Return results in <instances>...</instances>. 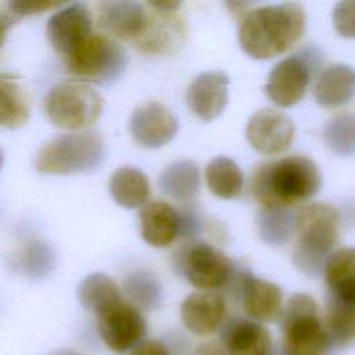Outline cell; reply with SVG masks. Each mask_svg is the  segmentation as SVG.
Returning <instances> with one entry per match:
<instances>
[{
  "instance_id": "21",
  "label": "cell",
  "mask_w": 355,
  "mask_h": 355,
  "mask_svg": "<svg viewBox=\"0 0 355 355\" xmlns=\"http://www.w3.org/2000/svg\"><path fill=\"white\" fill-rule=\"evenodd\" d=\"M355 94V69L345 64H333L324 68L313 86L316 103L326 108L347 104Z\"/></svg>"
},
{
  "instance_id": "2",
  "label": "cell",
  "mask_w": 355,
  "mask_h": 355,
  "mask_svg": "<svg viewBox=\"0 0 355 355\" xmlns=\"http://www.w3.org/2000/svg\"><path fill=\"white\" fill-rule=\"evenodd\" d=\"M322 184L318 165L305 155H288L261 164L251 191L262 208H286L315 196Z\"/></svg>"
},
{
  "instance_id": "15",
  "label": "cell",
  "mask_w": 355,
  "mask_h": 355,
  "mask_svg": "<svg viewBox=\"0 0 355 355\" xmlns=\"http://www.w3.org/2000/svg\"><path fill=\"white\" fill-rule=\"evenodd\" d=\"M148 21L141 36L135 42L136 47L146 54L175 53L186 39V25L176 11H164L146 3Z\"/></svg>"
},
{
  "instance_id": "26",
  "label": "cell",
  "mask_w": 355,
  "mask_h": 355,
  "mask_svg": "<svg viewBox=\"0 0 355 355\" xmlns=\"http://www.w3.org/2000/svg\"><path fill=\"white\" fill-rule=\"evenodd\" d=\"M121 293L116 283L104 273L87 275L78 287V301L96 316L119 302Z\"/></svg>"
},
{
  "instance_id": "4",
  "label": "cell",
  "mask_w": 355,
  "mask_h": 355,
  "mask_svg": "<svg viewBox=\"0 0 355 355\" xmlns=\"http://www.w3.org/2000/svg\"><path fill=\"white\" fill-rule=\"evenodd\" d=\"M105 154L103 137L94 130L67 133L44 144L36 154L40 175H72L96 169Z\"/></svg>"
},
{
  "instance_id": "24",
  "label": "cell",
  "mask_w": 355,
  "mask_h": 355,
  "mask_svg": "<svg viewBox=\"0 0 355 355\" xmlns=\"http://www.w3.org/2000/svg\"><path fill=\"white\" fill-rule=\"evenodd\" d=\"M158 187L173 200H191L200 189V171L197 164L189 159L172 162L161 172Z\"/></svg>"
},
{
  "instance_id": "3",
  "label": "cell",
  "mask_w": 355,
  "mask_h": 355,
  "mask_svg": "<svg viewBox=\"0 0 355 355\" xmlns=\"http://www.w3.org/2000/svg\"><path fill=\"white\" fill-rule=\"evenodd\" d=\"M338 212L323 202H312L295 214L297 243L294 266L306 276H318L331 257L338 239Z\"/></svg>"
},
{
  "instance_id": "33",
  "label": "cell",
  "mask_w": 355,
  "mask_h": 355,
  "mask_svg": "<svg viewBox=\"0 0 355 355\" xmlns=\"http://www.w3.org/2000/svg\"><path fill=\"white\" fill-rule=\"evenodd\" d=\"M58 7V3L54 1H11L7 3V10L1 11L0 22L3 26V33L6 35L8 29V24L12 21H17L21 17L40 14L43 11L51 10Z\"/></svg>"
},
{
  "instance_id": "31",
  "label": "cell",
  "mask_w": 355,
  "mask_h": 355,
  "mask_svg": "<svg viewBox=\"0 0 355 355\" xmlns=\"http://www.w3.org/2000/svg\"><path fill=\"white\" fill-rule=\"evenodd\" d=\"M323 141L337 155L355 154V115L341 114L334 116L323 129Z\"/></svg>"
},
{
  "instance_id": "10",
  "label": "cell",
  "mask_w": 355,
  "mask_h": 355,
  "mask_svg": "<svg viewBox=\"0 0 355 355\" xmlns=\"http://www.w3.org/2000/svg\"><path fill=\"white\" fill-rule=\"evenodd\" d=\"M97 331L111 352L122 355L144 341L147 322L136 305L121 300L97 315Z\"/></svg>"
},
{
  "instance_id": "12",
  "label": "cell",
  "mask_w": 355,
  "mask_h": 355,
  "mask_svg": "<svg viewBox=\"0 0 355 355\" xmlns=\"http://www.w3.org/2000/svg\"><path fill=\"white\" fill-rule=\"evenodd\" d=\"M293 121L283 112L265 108L257 111L247 123L245 139L259 154L277 155L284 153L294 140Z\"/></svg>"
},
{
  "instance_id": "34",
  "label": "cell",
  "mask_w": 355,
  "mask_h": 355,
  "mask_svg": "<svg viewBox=\"0 0 355 355\" xmlns=\"http://www.w3.org/2000/svg\"><path fill=\"white\" fill-rule=\"evenodd\" d=\"M331 21L336 32L347 39L355 37V1H340L334 6Z\"/></svg>"
},
{
  "instance_id": "36",
  "label": "cell",
  "mask_w": 355,
  "mask_h": 355,
  "mask_svg": "<svg viewBox=\"0 0 355 355\" xmlns=\"http://www.w3.org/2000/svg\"><path fill=\"white\" fill-rule=\"evenodd\" d=\"M191 355H227L226 349L220 343H204L200 344Z\"/></svg>"
},
{
  "instance_id": "1",
  "label": "cell",
  "mask_w": 355,
  "mask_h": 355,
  "mask_svg": "<svg viewBox=\"0 0 355 355\" xmlns=\"http://www.w3.org/2000/svg\"><path fill=\"white\" fill-rule=\"evenodd\" d=\"M306 17L297 3L247 10L239 24V43L251 58L268 60L286 53L304 35Z\"/></svg>"
},
{
  "instance_id": "30",
  "label": "cell",
  "mask_w": 355,
  "mask_h": 355,
  "mask_svg": "<svg viewBox=\"0 0 355 355\" xmlns=\"http://www.w3.org/2000/svg\"><path fill=\"white\" fill-rule=\"evenodd\" d=\"M123 288L132 304L139 309H155L162 301V286L159 280L146 270L129 273L125 279Z\"/></svg>"
},
{
  "instance_id": "20",
  "label": "cell",
  "mask_w": 355,
  "mask_h": 355,
  "mask_svg": "<svg viewBox=\"0 0 355 355\" xmlns=\"http://www.w3.org/2000/svg\"><path fill=\"white\" fill-rule=\"evenodd\" d=\"M139 220L141 239L155 248L171 245L180 230L178 211L165 201H148L140 208Z\"/></svg>"
},
{
  "instance_id": "17",
  "label": "cell",
  "mask_w": 355,
  "mask_h": 355,
  "mask_svg": "<svg viewBox=\"0 0 355 355\" xmlns=\"http://www.w3.org/2000/svg\"><path fill=\"white\" fill-rule=\"evenodd\" d=\"M225 315V298L215 291H194L180 305L182 323L197 336H208L220 329Z\"/></svg>"
},
{
  "instance_id": "28",
  "label": "cell",
  "mask_w": 355,
  "mask_h": 355,
  "mask_svg": "<svg viewBox=\"0 0 355 355\" xmlns=\"http://www.w3.org/2000/svg\"><path fill=\"white\" fill-rule=\"evenodd\" d=\"M205 180L208 189L219 198L232 200L243 190V172L229 157L219 155L205 166Z\"/></svg>"
},
{
  "instance_id": "19",
  "label": "cell",
  "mask_w": 355,
  "mask_h": 355,
  "mask_svg": "<svg viewBox=\"0 0 355 355\" xmlns=\"http://www.w3.org/2000/svg\"><path fill=\"white\" fill-rule=\"evenodd\" d=\"M219 337L227 355H269L275 348L269 330L252 319L227 320Z\"/></svg>"
},
{
  "instance_id": "37",
  "label": "cell",
  "mask_w": 355,
  "mask_h": 355,
  "mask_svg": "<svg viewBox=\"0 0 355 355\" xmlns=\"http://www.w3.org/2000/svg\"><path fill=\"white\" fill-rule=\"evenodd\" d=\"M49 355H80V354L76 351H72V349H58V351L50 352Z\"/></svg>"
},
{
  "instance_id": "23",
  "label": "cell",
  "mask_w": 355,
  "mask_h": 355,
  "mask_svg": "<svg viewBox=\"0 0 355 355\" xmlns=\"http://www.w3.org/2000/svg\"><path fill=\"white\" fill-rule=\"evenodd\" d=\"M150 183L147 176L135 166H121L110 178V194L123 208H137L148 202Z\"/></svg>"
},
{
  "instance_id": "32",
  "label": "cell",
  "mask_w": 355,
  "mask_h": 355,
  "mask_svg": "<svg viewBox=\"0 0 355 355\" xmlns=\"http://www.w3.org/2000/svg\"><path fill=\"white\" fill-rule=\"evenodd\" d=\"M53 263L51 248L42 241H33L22 250L19 269L26 277L36 280L46 277L53 269Z\"/></svg>"
},
{
  "instance_id": "13",
  "label": "cell",
  "mask_w": 355,
  "mask_h": 355,
  "mask_svg": "<svg viewBox=\"0 0 355 355\" xmlns=\"http://www.w3.org/2000/svg\"><path fill=\"white\" fill-rule=\"evenodd\" d=\"M46 35L51 47L68 57L92 35V12L83 3H72L55 11L47 21Z\"/></svg>"
},
{
  "instance_id": "6",
  "label": "cell",
  "mask_w": 355,
  "mask_h": 355,
  "mask_svg": "<svg viewBox=\"0 0 355 355\" xmlns=\"http://www.w3.org/2000/svg\"><path fill=\"white\" fill-rule=\"evenodd\" d=\"M104 100L85 82L67 80L53 86L44 98L49 121L62 129L92 126L101 115Z\"/></svg>"
},
{
  "instance_id": "9",
  "label": "cell",
  "mask_w": 355,
  "mask_h": 355,
  "mask_svg": "<svg viewBox=\"0 0 355 355\" xmlns=\"http://www.w3.org/2000/svg\"><path fill=\"white\" fill-rule=\"evenodd\" d=\"M322 64V54L315 47L304 49L277 62L268 75L266 96L279 107H293L305 94L309 80Z\"/></svg>"
},
{
  "instance_id": "22",
  "label": "cell",
  "mask_w": 355,
  "mask_h": 355,
  "mask_svg": "<svg viewBox=\"0 0 355 355\" xmlns=\"http://www.w3.org/2000/svg\"><path fill=\"white\" fill-rule=\"evenodd\" d=\"M329 297L355 306V248L334 251L324 266Z\"/></svg>"
},
{
  "instance_id": "5",
  "label": "cell",
  "mask_w": 355,
  "mask_h": 355,
  "mask_svg": "<svg viewBox=\"0 0 355 355\" xmlns=\"http://www.w3.org/2000/svg\"><path fill=\"white\" fill-rule=\"evenodd\" d=\"M279 323L284 355H326L331 351L318 304L311 295H291L282 309Z\"/></svg>"
},
{
  "instance_id": "35",
  "label": "cell",
  "mask_w": 355,
  "mask_h": 355,
  "mask_svg": "<svg viewBox=\"0 0 355 355\" xmlns=\"http://www.w3.org/2000/svg\"><path fill=\"white\" fill-rule=\"evenodd\" d=\"M129 355H172L166 344L159 340H144Z\"/></svg>"
},
{
  "instance_id": "7",
  "label": "cell",
  "mask_w": 355,
  "mask_h": 355,
  "mask_svg": "<svg viewBox=\"0 0 355 355\" xmlns=\"http://www.w3.org/2000/svg\"><path fill=\"white\" fill-rule=\"evenodd\" d=\"M64 62L67 69L82 82L108 85L123 72L126 55L111 37L92 33L64 58Z\"/></svg>"
},
{
  "instance_id": "29",
  "label": "cell",
  "mask_w": 355,
  "mask_h": 355,
  "mask_svg": "<svg viewBox=\"0 0 355 355\" xmlns=\"http://www.w3.org/2000/svg\"><path fill=\"white\" fill-rule=\"evenodd\" d=\"M258 232L266 244L283 245L295 232V214L286 208H262L258 214Z\"/></svg>"
},
{
  "instance_id": "27",
  "label": "cell",
  "mask_w": 355,
  "mask_h": 355,
  "mask_svg": "<svg viewBox=\"0 0 355 355\" xmlns=\"http://www.w3.org/2000/svg\"><path fill=\"white\" fill-rule=\"evenodd\" d=\"M0 123L7 129L22 126L29 118V103L18 78L7 73L0 76Z\"/></svg>"
},
{
  "instance_id": "18",
  "label": "cell",
  "mask_w": 355,
  "mask_h": 355,
  "mask_svg": "<svg viewBox=\"0 0 355 355\" xmlns=\"http://www.w3.org/2000/svg\"><path fill=\"white\" fill-rule=\"evenodd\" d=\"M147 21V4L129 0L98 4V25L118 39L136 42L144 32Z\"/></svg>"
},
{
  "instance_id": "25",
  "label": "cell",
  "mask_w": 355,
  "mask_h": 355,
  "mask_svg": "<svg viewBox=\"0 0 355 355\" xmlns=\"http://www.w3.org/2000/svg\"><path fill=\"white\" fill-rule=\"evenodd\" d=\"M323 323L331 351L355 345V306L329 297Z\"/></svg>"
},
{
  "instance_id": "14",
  "label": "cell",
  "mask_w": 355,
  "mask_h": 355,
  "mask_svg": "<svg viewBox=\"0 0 355 355\" xmlns=\"http://www.w3.org/2000/svg\"><path fill=\"white\" fill-rule=\"evenodd\" d=\"M129 130L139 146L144 148H158L175 137L178 121L164 104L147 101L132 112Z\"/></svg>"
},
{
  "instance_id": "8",
  "label": "cell",
  "mask_w": 355,
  "mask_h": 355,
  "mask_svg": "<svg viewBox=\"0 0 355 355\" xmlns=\"http://www.w3.org/2000/svg\"><path fill=\"white\" fill-rule=\"evenodd\" d=\"M175 268L191 286L212 291L226 287L234 266L216 247L205 241H190L176 254Z\"/></svg>"
},
{
  "instance_id": "38",
  "label": "cell",
  "mask_w": 355,
  "mask_h": 355,
  "mask_svg": "<svg viewBox=\"0 0 355 355\" xmlns=\"http://www.w3.org/2000/svg\"><path fill=\"white\" fill-rule=\"evenodd\" d=\"M269 355H284V352H283V349L280 347V348H273V351Z\"/></svg>"
},
{
  "instance_id": "16",
  "label": "cell",
  "mask_w": 355,
  "mask_h": 355,
  "mask_svg": "<svg viewBox=\"0 0 355 355\" xmlns=\"http://www.w3.org/2000/svg\"><path fill=\"white\" fill-rule=\"evenodd\" d=\"M229 97V76L223 71H207L193 79L186 92V103L190 111L201 121L209 122L218 118Z\"/></svg>"
},
{
  "instance_id": "11",
  "label": "cell",
  "mask_w": 355,
  "mask_h": 355,
  "mask_svg": "<svg viewBox=\"0 0 355 355\" xmlns=\"http://www.w3.org/2000/svg\"><path fill=\"white\" fill-rule=\"evenodd\" d=\"M226 287L234 298L240 300L248 319L259 323L279 319L283 309V293L277 284L255 277L248 270L234 269Z\"/></svg>"
}]
</instances>
